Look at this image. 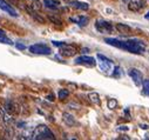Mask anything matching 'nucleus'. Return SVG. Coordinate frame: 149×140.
<instances>
[{
  "label": "nucleus",
  "mask_w": 149,
  "mask_h": 140,
  "mask_svg": "<svg viewBox=\"0 0 149 140\" xmlns=\"http://www.w3.org/2000/svg\"><path fill=\"white\" fill-rule=\"evenodd\" d=\"M69 6L77 8V10H81V11H88L89 10V5L87 3H84V1H78V0H70L68 3Z\"/></svg>",
  "instance_id": "4468645a"
},
{
  "label": "nucleus",
  "mask_w": 149,
  "mask_h": 140,
  "mask_svg": "<svg viewBox=\"0 0 149 140\" xmlns=\"http://www.w3.org/2000/svg\"><path fill=\"white\" fill-rule=\"evenodd\" d=\"M141 126V128H143V130H148L149 128V125H144V124H142V125H140Z\"/></svg>",
  "instance_id": "c756f323"
},
{
  "label": "nucleus",
  "mask_w": 149,
  "mask_h": 140,
  "mask_svg": "<svg viewBox=\"0 0 149 140\" xmlns=\"http://www.w3.org/2000/svg\"><path fill=\"white\" fill-rule=\"evenodd\" d=\"M29 52L33 53V54H39V55H49L52 53V50L48 45L46 44H42V43H39V44H34V45H31L28 47Z\"/></svg>",
  "instance_id": "20e7f679"
},
{
  "label": "nucleus",
  "mask_w": 149,
  "mask_h": 140,
  "mask_svg": "<svg viewBox=\"0 0 149 140\" xmlns=\"http://www.w3.org/2000/svg\"><path fill=\"white\" fill-rule=\"evenodd\" d=\"M148 53H149V50H148Z\"/></svg>",
  "instance_id": "72a5a7b5"
},
{
  "label": "nucleus",
  "mask_w": 149,
  "mask_h": 140,
  "mask_svg": "<svg viewBox=\"0 0 149 140\" xmlns=\"http://www.w3.org/2000/svg\"><path fill=\"white\" fill-rule=\"evenodd\" d=\"M0 43L7 44V45H13V41L6 36V34H5L3 31H0Z\"/></svg>",
  "instance_id": "f3484780"
},
{
  "label": "nucleus",
  "mask_w": 149,
  "mask_h": 140,
  "mask_svg": "<svg viewBox=\"0 0 149 140\" xmlns=\"http://www.w3.org/2000/svg\"><path fill=\"white\" fill-rule=\"evenodd\" d=\"M0 119H1V114H0Z\"/></svg>",
  "instance_id": "473e14b6"
},
{
  "label": "nucleus",
  "mask_w": 149,
  "mask_h": 140,
  "mask_svg": "<svg viewBox=\"0 0 149 140\" xmlns=\"http://www.w3.org/2000/svg\"><path fill=\"white\" fill-rule=\"evenodd\" d=\"M144 6H146V3L143 1V0H134V1H130L128 4V8L133 12H139Z\"/></svg>",
  "instance_id": "f8f14e48"
},
{
  "label": "nucleus",
  "mask_w": 149,
  "mask_h": 140,
  "mask_svg": "<svg viewBox=\"0 0 149 140\" xmlns=\"http://www.w3.org/2000/svg\"><path fill=\"white\" fill-rule=\"evenodd\" d=\"M44 5L47 8H52V10H56L60 6V1L59 0H45Z\"/></svg>",
  "instance_id": "dca6fc26"
},
{
  "label": "nucleus",
  "mask_w": 149,
  "mask_h": 140,
  "mask_svg": "<svg viewBox=\"0 0 149 140\" xmlns=\"http://www.w3.org/2000/svg\"><path fill=\"white\" fill-rule=\"evenodd\" d=\"M4 110H5V112H7L8 114L13 116V114L17 112V110H18L15 101H13V100H11V99L6 100V102H5V106H4Z\"/></svg>",
  "instance_id": "ddd939ff"
},
{
  "label": "nucleus",
  "mask_w": 149,
  "mask_h": 140,
  "mask_svg": "<svg viewBox=\"0 0 149 140\" xmlns=\"http://www.w3.org/2000/svg\"><path fill=\"white\" fill-rule=\"evenodd\" d=\"M104 43L133 54H143L146 52V43L136 38L126 39V40L118 38H104Z\"/></svg>",
  "instance_id": "f257e3e1"
},
{
  "label": "nucleus",
  "mask_w": 149,
  "mask_h": 140,
  "mask_svg": "<svg viewBox=\"0 0 149 140\" xmlns=\"http://www.w3.org/2000/svg\"><path fill=\"white\" fill-rule=\"evenodd\" d=\"M47 99H48L49 101H53V100H54V95H53V94H49V95H47Z\"/></svg>",
  "instance_id": "c85d7f7f"
},
{
  "label": "nucleus",
  "mask_w": 149,
  "mask_h": 140,
  "mask_svg": "<svg viewBox=\"0 0 149 140\" xmlns=\"http://www.w3.org/2000/svg\"><path fill=\"white\" fill-rule=\"evenodd\" d=\"M144 138H146V139H149V134H146V135H144Z\"/></svg>",
  "instance_id": "2f4dec72"
},
{
  "label": "nucleus",
  "mask_w": 149,
  "mask_h": 140,
  "mask_svg": "<svg viewBox=\"0 0 149 140\" xmlns=\"http://www.w3.org/2000/svg\"><path fill=\"white\" fill-rule=\"evenodd\" d=\"M69 20H70L72 22H74V24H77V25L80 26V27H85V26H87L88 22H89V19H88L87 17H85V15H77V17L70 18Z\"/></svg>",
  "instance_id": "9b49d317"
},
{
  "label": "nucleus",
  "mask_w": 149,
  "mask_h": 140,
  "mask_svg": "<svg viewBox=\"0 0 149 140\" xmlns=\"http://www.w3.org/2000/svg\"><path fill=\"white\" fill-rule=\"evenodd\" d=\"M144 18H146V19H148V20H149V11H148V12H147V14H146V15H144Z\"/></svg>",
  "instance_id": "7c9ffc66"
},
{
  "label": "nucleus",
  "mask_w": 149,
  "mask_h": 140,
  "mask_svg": "<svg viewBox=\"0 0 149 140\" xmlns=\"http://www.w3.org/2000/svg\"><path fill=\"white\" fill-rule=\"evenodd\" d=\"M27 1H29L31 3L29 6L33 7L34 10H36V11H39V10L42 8V4L39 1V0H27Z\"/></svg>",
  "instance_id": "6ab92c4d"
},
{
  "label": "nucleus",
  "mask_w": 149,
  "mask_h": 140,
  "mask_svg": "<svg viewBox=\"0 0 149 140\" xmlns=\"http://www.w3.org/2000/svg\"><path fill=\"white\" fill-rule=\"evenodd\" d=\"M75 53H77L75 47H73V46H70V45H68V44H66V45H63V46L60 47V54H61L62 57L68 58V57L74 55Z\"/></svg>",
  "instance_id": "6e6552de"
},
{
  "label": "nucleus",
  "mask_w": 149,
  "mask_h": 140,
  "mask_svg": "<svg viewBox=\"0 0 149 140\" xmlns=\"http://www.w3.org/2000/svg\"><path fill=\"white\" fill-rule=\"evenodd\" d=\"M116 28H118V31H119L120 33H122V34L130 32V27H129L128 25H125V24H118V25H116Z\"/></svg>",
  "instance_id": "aec40b11"
},
{
  "label": "nucleus",
  "mask_w": 149,
  "mask_h": 140,
  "mask_svg": "<svg viewBox=\"0 0 149 140\" xmlns=\"http://www.w3.org/2000/svg\"><path fill=\"white\" fill-rule=\"evenodd\" d=\"M68 95H69V92H68V90H65V88L60 90L59 93H58V97H59V99H61V100L68 98Z\"/></svg>",
  "instance_id": "5701e85b"
},
{
  "label": "nucleus",
  "mask_w": 149,
  "mask_h": 140,
  "mask_svg": "<svg viewBox=\"0 0 149 140\" xmlns=\"http://www.w3.org/2000/svg\"><path fill=\"white\" fill-rule=\"evenodd\" d=\"M48 19H49L52 22H54L55 25H61V24H62V21H61L58 17H55L54 14H53V15H52V14H48Z\"/></svg>",
  "instance_id": "b1692460"
},
{
  "label": "nucleus",
  "mask_w": 149,
  "mask_h": 140,
  "mask_svg": "<svg viewBox=\"0 0 149 140\" xmlns=\"http://www.w3.org/2000/svg\"><path fill=\"white\" fill-rule=\"evenodd\" d=\"M116 105H118V101L115 99H109L108 100V108L110 110H114L116 107Z\"/></svg>",
  "instance_id": "393cba45"
},
{
  "label": "nucleus",
  "mask_w": 149,
  "mask_h": 140,
  "mask_svg": "<svg viewBox=\"0 0 149 140\" xmlns=\"http://www.w3.org/2000/svg\"><path fill=\"white\" fill-rule=\"evenodd\" d=\"M142 88H143V94L149 97V79L142 81Z\"/></svg>",
  "instance_id": "4be33fe9"
},
{
  "label": "nucleus",
  "mask_w": 149,
  "mask_h": 140,
  "mask_svg": "<svg viewBox=\"0 0 149 140\" xmlns=\"http://www.w3.org/2000/svg\"><path fill=\"white\" fill-rule=\"evenodd\" d=\"M32 139H35V140H53L55 139L54 136V133L46 126V125H39L36 126L31 135Z\"/></svg>",
  "instance_id": "f03ea898"
},
{
  "label": "nucleus",
  "mask_w": 149,
  "mask_h": 140,
  "mask_svg": "<svg viewBox=\"0 0 149 140\" xmlns=\"http://www.w3.org/2000/svg\"><path fill=\"white\" fill-rule=\"evenodd\" d=\"M110 76H111V77H114V78H120V77H122V71H121V67L115 66V67L113 68V71H111Z\"/></svg>",
  "instance_id": "412c9836"
},
{
  "label": "nucleus",
  "mask_w": 149,
  "mask_h": 140,
  "mask_svg": "<svg viewBox=\"0 0 149 140\" xmlns=\"http://www.w3.org/2000/svg\"><path fill=\"white\" fill-rule=\"evenodd\" d=\"M52 44H53L54 46H56V47H61V46L66 45V43H63V41H55V40H53Z\"/></svg>",
  "instance_id": "a878e982"
},
{
  "label": "nucleus",
  "mask_w": 149,
  "mask_h": 140,
  "mask_svg": "<svg viewBox=\"0 0 149 140\" xmlns=\"http://www.w3.org/2000/svg\"><path fill=\"white\" fill-rule=\"evenodd\" d=\"M88 98H89V100H91L92 104H94V105L100 104V97H99V94H97L96 92H92V93L88 95Z\"/></svg>",
  "instance_id": "a211bd4d"
},
{
  "label": "nucleus",
  "mask_w": 149,
  "mask_h": 140,
  "mask_svg": "<svg viewBox=\"0 0 149 140\" xmlns=\"http://www.w3.org/2000/svg\"><path fill=\"white\" fill-rule=\"evenodd\" d=\"M62 120H63V123H65L66 125H68V126L77 125V119H75V117H74L73 114H70V113H68V112L62 113Z\"/></svg>",
  "instance_id": "2eb2a0df"
},
{
  "label": "nucleus",
  "mask_w": 149,
  "mask_h": 140,
  "mask_svg": "<svg viewBox=\"0 0 149 140\" xmlns=\"http://www.w3.org/2000/svg\"><path fill=\"white\" fill-rule=\"evenodd\" d=\"M129 130V127H127V126H120V127H118V131H128Z\"/></svg>",
  "instance_id": "cd10ccee"
},
{
  "label": "nucleus",
  "mask_w": 149,
  "mask_h": 140,
  "mask_svg": "<svg viewBox=\"0 0 149 140\" xmlns=\"http://www.w3.org/2000/svg\"><path fill=\"white\" fill-rule=\"evenodd\" d=\"M25 10L27 11V13L35 20V21H38V22H40V24H44L45 22V19L40 15V14H38V12H36V10H34L33 7H31L29 5H27V6H25Z\"/></svg>",
  "instance_id": "1a4fd4ad"
},
{
  "label": "nucleus",
  "mask_w": 149,
  "mask_h": 140,
  "mask_svg": "<svg viewBox=\"0 0 149 140\" xmlns=\"http://www.w3.org/2000/svg\"><path fill=\"white\" fill-rule=\"evenodd\" d=\"M15 47H17L18 50H25V48H26V46L22 45V44H15Z\"/></svg>",
  "instance_id": "bb28decb"
},
{
  "label": "nucleus",
  "mask_w": 149,
  "mask_h": 140,
  "mask_svg": "<svg viewBox=\"0 0 149 140\" xmlns=\"http://www.w3.org/2000/svg\"><path fill=\"white\" fill-rule=\"evenodd\" d=\"M0 8H1L3 11H5L6 13H8L10 15H12V17H18L17 11L8 3H6L5 0H0Z\"/></svg>",
  "instance_id": "9d476101"
},
{
  "label": "nucleus",
  "mask_w": 149,
  "mask_h": 140,
  "mask_svg": "<svg viewBox=\"0 0 149 140\" xmlns=\"http://www.w3.org/2000/svg\"><path fill=\"white\" fill-rule=\"evenodd\" d=\"M128 74H129V77L132 78L133 83H134L136 86H141V85H142L143 76H142V73L139 71L137 68H129V69H128Z\"/></svg>",
  "instance_id": "0eeeda50"
},
{
  "label": "nucleus",
  "mask_w": 149,
  "mask_h": 140,
  "mask_svg": "<svg viewBox=\"0 0 149 140\" xmlns=\"http://www.w3.org/2000/svg\"><path fill=\"white\" fill-rule=\"evenodd\" d=\"M95 29L99 33L108 34V33L113 32V25H111V22L106 21V20H96L95 21Z\"/></svg>",
  "instance_id": "39448f33"
},
{
  "label": "nucleus",
  "mask_w": 149,
  "mask_h": 140,
  "mask_svg": "<svg viewBox=\"0 0 149 140\" xmlns=\"http://www.w3.org/2000/svg\"><path fill=\"white\" fill-rule=\"evenodd\" d=\"M96 58L99 59V68H100V71L104 74H110L111 71H113V61H111L109 58L104 57L103 54H97Z\"/></svg>",
  "instance_id": "7ed1b4c3"
},
{
  "label": "nucleus",
  "mask_w": 149,
  "mask_h": 140,
  "mask_svg": "<svg viewBox=\"0 0 149 140\" xmlns=\"http://www.w3.org/2000/svg\"><path fill=\"white\" fill-rule=\"evenodd\" d=\"M75 65H85L87 67H95L96 66V60L93 57H88V55H80L74 60Z\"/></svg>",
  "instance_id": "423d86ee"
}]
</instances>
